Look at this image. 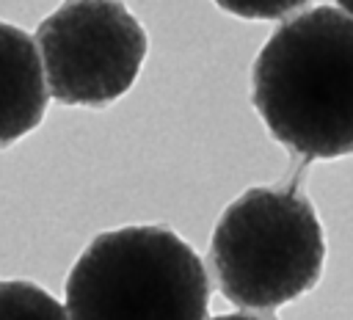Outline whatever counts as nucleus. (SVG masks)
<instances>
[{"label": "nucleus", "instance_id": "obj_1", "mask_svg": "<svg viewBox=\"0 0 353 320\" xmlns=\"http://www.w3.org/2000/svg\"><path fill=\"white\" fill-rule=\"evenodd\" d=\"M251 102L298 157L353 154V14L317 6L287 19L254 61Z\"/></svg>", "mask_w": 353, "mask_h": 320}, {"label": "nucleus", "instance_id": "obj_2", "mask_svg": "<svg viewBox=\"0 0 353 320\" xmlns=\"http://www.w3.org/2000/svg\"><path fill=\"white\" fill-rule=\"evenodd\" d=\"M325 262V234L312 201L290 188H248L218 218L210 265L223 298L273 312L309 292Z\"/></svg>", "mask_w": 353, "mask_h": 320}, {"label": "nucleus", "instance_id": "obj_3", "mask_svg": "<svg viewBox=\"0 0 353 320\" xmlns=\"http://www.w3.org/2000/svg\"><path fill=\"white\" fill-rule=\"evenodd\" d=\"M63 306L74 320H201L210 279L168 226H121L97 234L77 257Z\"/></svg>", "mask_w": 353, "mask_h": 320}, {"label": "nucleus", "instance_id": "obj_4", "mask_svg": "<svg viewBox=\"0 0 353 320\" xmlns=\"http://www.w3.org/2000/svg\"><path fill=\"white\" fill-rule=\"evenodd\" d=\"M50 97L69 108H102L124 97L143 66L149 39L119 0H69L36 28Z\"/></svg>", "mask_w": 353, "mask_h": 320}, {"label": "nucleus", "instance_id": "obj_5", "mask_svg": "<svg viewBox=\"0 0 353 320\" xmlns=\"http://www.w3.org/2000/svg\"><path fill=\"white\" fill-rule=\"evenodd\" d=\"M47 99L50 88L36 39L0 22V149L41 124Z\"/></svg>", "mask_w": 353, "mask_h": 320}, {"label": "nucleus", "instance_id": "obj_6", "mask_svg": "<svg viewBox=\"0 0 353 320\" xmlns=\"http://www.w3.org/2000/svg\"><path fill=\"white\" fill-rule=\"evenodd\" d=\"M0 317L58 320L66 317V306L33 281H0Z\"/></svg>", "mask_w": 353, "mask_h": 320}, {"label": "nucleus", "instance_id": "obj_7", "mask_svg": "<svg viewBox=\"0 0 353 320\" xmlns=\"http://www.w3.org/2000/svg\"><path fill=\"white\" fill-rule=\"evenodd\" d=\"M218 8L240 19H281L309 0H212Z\"/></svg>", "mask_w": 353, "mask_h": 320}, {"label": "nucleus", "instance_id": "obj_8", "mask_svg": "<svg viewBox=\"0 0 353 320\" xmlns=\"http://www.w3.org/2000/svg\"><path fill=\"white\" fill-rule=\"evenodd\" d=\"M336 3H339V6H342L347 14H353V0H336Z\"/></svg>", "mask_w": 353, "mask_h": 320}]
</instances>
